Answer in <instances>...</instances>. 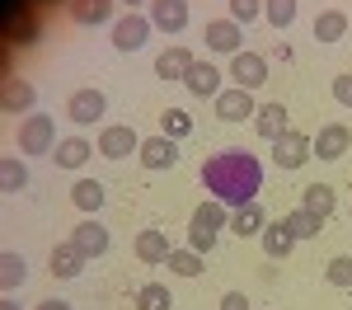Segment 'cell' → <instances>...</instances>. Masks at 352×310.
I'll return each mask as SVG.
<instances>
[{
	"instance_id": "42",
	"label": "cell",
	"mask_w": 352,
	"mask_h": 310,
	"mask_svg": "<svg viewBox=\"0 0 352 310\" xmlns=\"http://www.w3.org/2000/svg\"><path fill=\"white\" fill-rule=\"evenodd\" d=\"M127 5H141V0H127Z\"/></svg>"
},
{
	"instance_id": "20",
	"label": "cell",
	"mask_w": 352,
	"mask_h": 310,
	"mask_svg": "<svg viewBox=\"0 0 352 310\" xmlns=\"http://www.w3.org/2000/svg\"><path fill=\"white\" fill-rule=\"evenodd\" d=\"M226 225H230V207L212 197V202H202V207L192 212V225H188V230H212V235H217V230H226Z\"/></svg>"
},
{
	"instance_id": "24",
	"label": "cell",
	"mask_w": 352,
	"mask_h": 310,
	"mask_svg": "<svg viewBox=\"0 0 352 310\" xmlns=\"http://www.w3.org/2000/svg\"><path fill=\"white\" fill-rule=\"evenodd\" d=\"M333 202H338V197H333V188H329V184H310V188H300V207H305V212H315L320 221L333 212Z\"/></svg>"
},
{
	"instance_id": "21",
	"label": "cell",
	"mask_w": 352,
	"mask_h": 310,
	"mask_svg": "<svg viewBox=\"0 0 352 310\" xmlns=\"http://www.w3.org/2000/svg\"><path fill=\"white\" fill-rule=\"evenodd\" d=\"M254 127H258V137L277 141L287 132V109L282 104H263V109H254Z\"/></svg>"
},
{
	"instance_id": "7",
	"label": "cell",
	"mask_w": 352,
	"mask_h": 310,
	"mask_svg": "<svg viewBox=\"0 0 352 310\" xmlns=\"http://www.w3.org/2000/svg\"><path fill=\"white\" fill-rule=\"evenodd\" d=\"M132 151H141V137H136L132 127L118 122V127H104V132H99V155H104V160H127Z\"/></svg>"
},
{
	"instance_id": "8",
	"label": "cell",
	"mask_w": 352,
	"mask_h": 310,
	"mask_svg": "<svg viewBox=\"0 0 352 310\" xmlns=\"http://www.w3.org/2000/svg\"><path fill=\"white\" fill-rule=\"evenodd\" d=\"M146 19H151V28H160V33H184L188 28V0H155Z\"/></svg>"
},
{
	"instance_id": "28",
	"label": "cell",
	"mask_w": 352,
	"mask_h": 310,
	"mask_svg": "<svg viewBox=\"0 0 352 310\" xmlns=\"http://www.w3.org/2000/svg\"><path fill=\"white\" fill-rule=\"evenodd\" d=\"M24 278H28V263L10 250L5 258H0V282H5V296H14V287H24Z\"/></svg>"
},
{
	"instance_id": "25",
	"label": "cell",
	"mask_w": 352,
	"mask_h": 310,
	"mask_svg": "<svg viewBox=\"0 0 352 310\" xmlns=\"http://www.w3.org/2000/svg\"><path fill=\"white\" fill-rule=\"evenodd\" d=\"M258 240H263V254H268V258H287V254H292V245H296V240H292V230H287L282 221H277V225H263V235H258Z\"/></svg>"
},
{
	"instance_id": "31",
	"label": "cell",
	"mask_w": 352,
	"mask_h": 310,
	"mask_svg": "<svg viewBox=\"0 0 352 310\" xmlns=\"http://www.w3.org/2000/svg\"><path fill=\"white\" fill-rule=\"evenodd\" d=\"M164 268H174L179 278H197V273H202V254L197 250H169Z\"/></svg>"
},
{
	"instance_id": "4",
	"label": "cell",
	"mask_w": 352,
	"mask_h": 310,
	"mask_svg": "<svg viewBox=\"0 0 352 310\" xmlns=\"http://www.w3.org/2000/svg\"><path fill=\"white\" fill-rule=\"evenodd\" d=\"M104 109H109V99H104V89H76L71 99H66V118L71 122H80V127H89V122H99L104 118Z\"/></svg>"
},
{
	"instance_id": "29",
	"label": "cell",
	"mask_w": 352,
	"mask_h": 310,
	"mask_svg": "<svg viewBox=\"0 0 352 310\" xmlns=\"http://www.w3.org/2000/svg\"><path fill=\"white\" fill-rule=\"evenodd\" d=\"M169 306H174V296H169L164 282H146V287L136 291V310H169Z\"/></svg>"
},
{
	"instance_id": "14",
	"label": "cell",
	"mask_w": 352,
	"mask_h": 310,
	"mask_svg": "<svg viewBox=\"0 0 352 310\" xmlns=\"http://www.w3.org/2000/svg\"><path fill=\"white\" fill-rule=\"evenodd\" d=\"M85 258H89V254H85L76 240H66V245H52V258H47V263H52L56 278H80Z\"/></svg>"
},
{
	"instance_id": "22",
	"label": "cell",
	"mask_w": 352,
	"mask_h": 310,
	"mask_svg": "<svg viewBox=\"0 0 352 310\" xmlns=\"http://www.w3.org/2000/svg\"><path fill=\"white\" fill-rule=\"evenodd\" d=\"M71 19L76 24H109L113 0H71Z\"/></svg>"
},
{
	"instance_id": "16",
	"label": "cell",
	"mask_w": 352,
	"mask_h": 310,
	"mask_svg": "<svg viewBox=\"0 0 352 310\" xmlns=\"http://www.w3.org/2000/svg\"><path fill=\"white\" fill-rule=\"evenodd\" d=\"M197 94V99H217L221 94V71L212 66V61H192V71H188V80H184Z\"/></svg>"
},
{
	"instance_id": "2",
	"label": "cell",
	"mask_w": 352,
	"mask_h": 310,
	"mask_svg": "<svg viewBox=\"0 0 352 310\" xmlns=\"http://www.w3.org/2000/svg\"><path fill=\"white\" fill-rule=\"evenodd\" d=\"M14 141H19L24 155H52L61 137H56V122L47 113H28L24 122H19V132H14Z\"/></svg>"
},
{
	"instance_id": "26",
	"label": "cell",
	"mask_w": 352,
	"mask_h": 310,
	"mask_svg": "<svg viewBox=\"0 0 352 310\" xmlns=\"http://www.w3.org/2000/svg\"><path fill=\"white\" fill-rule=\"evenodd\" d=\"M282 225H287V230H292V240H315V235H320V217H315V212H305V207H296V212H292V217H282Z\"/></svg>"
},
{
	"instance_id": "18",
	"label": "cell",
	"mask_w": 352,
	"mask_h": 310,
	"mask_svg": "<svg viewBox=\"0 0 352 310\" xmlns=\"http://www.w3.org/2000/svg\"><path fill=\"white\" fill-rule=\"evenodd\" d=\"M132 250H136V258H141V263H164L174 245H169V235H164V230H141Z\"/></svg>"
},
{
	"instance_id": "10",
	"label": "cell",
	"mask_w": 352,
	"mask_h": 310,
	"mask_svg": "<svg viewBox=\"0 0 352 310\" xmlns=\"http://www.w3.org/2000/svg\"><path fill=\"white\" fill-rule=\"evenodd\" d=\"M202 38H207V47L212 52H244V24H235V19H212V24L202 28Z\"/></svg>"
},
{
	"instance_id": "17",
	"label": "cell",
	"mask_w": 352,
	"mask_h": 310,
	"mask_svg": "<svg viewBox=\"0 0 352 310\" xmlns=\"http://www.w3.org/2000/svg\"><path fill=\"white\" fill-rule=\"evenodd\" d=\"M71 240H76V245H80V250L89 254V258H99V254L109 250V230L94 221V217H85V221L76 225V230H71Z\"/></svg>"
},
{
	"instance_id": "37",
	"label": "cell",
	"mask_w": 352,
	"mask_h": 310,
	"mask_svg": "<svg viewBox=\"0 0 352 310\" xmlns=\"http://www.w3.org/2000/svg\"><path fill=\"white\" fill-rule=\"evenodd\" d=\"M10 33H14V43H19V47H24V43H33V38H38V24H33V19H28V14H19V19H14V28H10Z\"/></svg>"
},
{
	"instance_id": "3",
	"label": "cell",
	"mask_w": 352,
	"mask_h": 310,
	"mask_svg": "<svg viewBox=\"0 0 352 310\" xmlns=\"http://www.w3.org/2000/svg\"><path fill=\"white\" fill-rule=\"evenodd\" d=\"M310 155H315V141L305 137V132H292V127H287L282 137L272 141V165L277 169H300Z\"/></svg>"
},
{
	"instance_id": "5",
	"label": "cell",
	"mask_w": 352,
	"mask_h": 310,
	"mask_svg": "<svg viewBox=\"0 0 352 310\" xmlns=\"http://www.w3.org/2000/svg\"><path fill=\"white\" fill-rule=\"evenodd\" d=\"M146 38H151V19L146 14H127V19L113 24V47L118 52H141Z\"/></svg>"
},
{
	"instance_id": "13",
	"label": "cell",
	"mask_w": 352,
	"mask_h": 310,
	"mask_svg": "<svg viewBox=\"0 0 352 310\" xmlns=\"http://www.w3.org/2000/svg\"><path fill=\"white\" fill-rule=\"evenodd\" d=\"M192 61H197V56H192L188 47H164L160 61H155V76H160V80H188Z\"/></svg>"
},
{
	"instance_id": "12",
	"label": "cell",
	"mask_w": 352,
	"mask_h": 310,
	"mask_svg": "<svg viewBox=\"0 0 352 310\" xmlns=\"http://www.w3.org/2000/svg\"><path fill=\"white\" fill-rule=\"evenodd\" d=\"M136 155H141V165H146V169H169L174 160H179V146H174V137H164V132H160V137L141 141Z\"/></svg>"
},
{
	"instance_id": "15",
	"label": "cell",
	"mask_w": 352,
	"mask_h": 310,
	"mask_svg": "<svg viewBox=\"0 0 352 310\" xmlns=\"http://www.w3.org/2000/svg\"><path fill=\"white\" fill-rule=\"evenodd\" d=\"M263 225H268V212H263L258 202H244V207H235V212H230V230H235L240 240L263 235Z\"/></svg>"
},
{
	"instance_id": "41",
	"label": "cell",
	"mask_w": 352,
	"mask_h": 310,
	"mask_svg": "<svg viewBox=\"0 0 352 310\" xmlns=\"http://www.w3.org/2000/svg\"><path fill=\"white\" fill-rule=\"evenodd\" d=\"M0 310H19V306H14V296H5V306H0Z\"/></svg>"
},
{
	"instance_id": "34",
	"label": "cell",
	"mask_w": 352,
	"mask_h": 310,
	"mask_svg": "<svg viewBox=\"0 0 352 310\" xmlns=\"http://www.w3.org/2000/svg\"><path fill=\"white\" fill-rule=\"evenodd\" d=\"M324 278L333 282V287H352V254H333L324 268Z\"/></svg>"
},
{
	"instance_id": "9",
	"label": "cell",
	"mask_w": 352,
	"mask_h": 310,
	"mask_svg": "<svg viewBox=\"0 0 352 310\" xmlns=\"http://www.w3.org/2000/svg\"><path fill=\"white\" fill-rule=\"evenodd\" d=\"M348 146H352V127L329 122L315 132V160H338V155H348Z\"/></svg>"
},
{
	"instance_id": "39",
	"label": "cell",
	"mask_w": 352,
	"mask_h": 310,
	"mask_svg": "<svg viewBox=\"0 0 352 310\" xmlns=\"http://www.w3.org/2000/svg\"><path fill=\"white\" fill-rule=\"evenodd\" d=\"M221 310H254V306H249V296H240V291H226L221 296Z\"/></svg>"
},
{
	"instance_id": "36",
	"label": "cell",
	"mask_w": 352,
	"mask_h": 310,
	"mask_svg": "<svg viewBox=\"0 0 352 310\" xmlns=\"http://www.w3.org/2000/svg\"><path fill=\"white\" fill-rule=\"evenodd\" d=\"M263 14V0H230V19L235 24H249V19H258Z\"/></svg>"
},
{
	"instance_id": "23",
	"label": "cell",
	"mask_w": 352,
	"mask_h": 310,
	"mask_svg": "<svg viewBox=\"0 0 352 310\" xmlns=\"http://www.w3.org/2000/svg\"><path fill=\"white\" fill-rule=\"evenodd\" d=\"M71 202L80 207L85 217H94V212L104 207V184H99V179H80V184L71 188Z\"/></svg>"
},
{
	"instance_id": "32",
	"label": "cell",
	"mask_w": 352,
	"mask_h": 310,
	"mask_svg": "<svg viewBox=\"0 0 352 310\" xmlns=\"http://www.w3.org/2000/svg\"><path fill=\"white\" fill-rule=\"evenodd\" d=\"M0 184H5V193H19V188L28 184V169H24V160L5 155V165H0Z\"/></svg>"
},
{
	"instance_id": "33",
	"label": "cell",
	"mask_w": 352,
	"mask_h": 310,
	"mask_svg": "<svg viewBox=\"0 0 352 310\" xmlns=\"http://www.w3.org/2000/svg\"><path fill=\"white\" fill-rule=\"evenodd\" d=\"M263 19H268L272 28H287L296 19V0H263Z\"/></svg>"
},
{
	"instance_id": "6",
	"label": "cell",
	"mask_w": 352,
	"mask_h": 310,
	"mask_svg": "<svg viewBox=\"0 0 352 310\" xmlns=\"http://www.w3.org/2000/svg\"><path fill=\"white\" fill-rule=\"evenodd\" d=\"M230 80L240 85V89H258V85L268 80V61L258 52H235L230 56Z\"/></svg>"
},
{
	"instance_id": "11",
	"label": "cell",
	"mask_w": 352,
	"mask_h": 310,
	"mask_svg": "<svg viewBox=\"0 0 352 310\" xmlns=\"http://www.w3.org/2000/svg\"><path fill=\"white\" fill-rule=\"evenodd\" d=\"M217 118L221 122H244V118H254V89H221L217 94Z\"/></svg>"
},
{
	"instance_id": "27",
	"label": "cell",
	"mask_w": 352,
	"mask_h": 310,
	"mask_svg": "<svg viewBox=\"0 0 352 310\" xmlns=\"http://www.w3.org/2000/svg\"><path fill=\"white\" fill-rule=\"evenodd\" d=\"M343 33H348V14H343V10H324V14L315 19V38H320V43H338Z\"/></svg>"
},
{
	"instance_id": "35",
	"label": "cell",
	"mask_w": 352,
	"mask_h": 310,
	"mask_svg": "<svg viewBox=\"0 0 352 310\" xmlns=\"http://www.w3.org/2000/svg\"><path fill=\"white\" fill-rule=\"evenodd\" d=\"M160 132H164V137H174V141L188 137V132H192V118L184 109H169V113H164V122H160Z\"/></svg>"
},
{
	"instance_id": "30",
	"label": "cell",
	"mask_w": 352,
	"mask_h": 310,
	"mask_svg": "<svg viewBox=\"0 0 352 310\" xmlns=\"http://www.w3.org/2000/svg\"><path fill=\"white\" fill-rule=\"evenodd\" d=\"M0 109H5V113H24V109H33V85H28V80H10V85H5V99H0Z\"/></svg>"
},
{
	"instance_id": "40",
	"label": "cell",
	"mask_w": 352,
	"mask_h": 310,
	"mask_svg": "<svg viewBox=\"0 0 352 310\" xmlns=\"http://www.w3.org/2000/svg\"><path fill=\"white\" fill-rule=\"evenodd\" d=\"M38 310H71V301H56L52 296V301H38Z\"/></svg>"
},
{
	"instance_id": "19",
	"label": "cell",
	"mask_w": 352,
	"mask_h": 310,
	"mask_svg": "<svg viewBox=\"0 0 352 310\" xmlns=\"http://www.w3.org/2000/svg\"><path fill=\"white\" fill-rule=\"evenodd\" d=\"M85 160H89V141L85 137H61L52 151V165L56 169H80Z\"/></svg>"
},
{
	"instance_id": "1",
	"label": "cell",
	"mask_w": 352,
	"mask_h": 310,
	"mask_svg": "<svg viewBox=\"0 0 352 310\" xmlns=\"http://www.w3.org/2000/svg\"><path fill=\"white\" fill-rule=\"evenodd\" d=\"M202 184H207V193L217 197V202L244 207V202H254V193L263 188V165L244 146H226V151H217L202 165Z\"/></svg>"
},
{
	"instance_id": "38",
	"label": "cell",
	"mask_w": 352,
	"mask_h": 310,
	"mask_svg": "<svg viewBox=\"0 0 352 310\" xmlns=\"http://www.w3.org/2000/svg\"><path fill=\"white\" fill-rule=\"evenodd\" d=\"M333 99H338L343 109H352V76H338V80H333Z\"/></svg>"
}]
</instances>
